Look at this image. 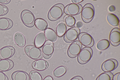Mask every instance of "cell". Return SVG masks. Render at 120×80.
Instances as JSON below:
<instances>
[{"instance_id": "cell-2", "label": "cell", "mask_w": 120, "mask_h": 80, "mask_svg": "<svg viewBox=\"0 0 120 80\" xmlns=\"http://www.w3.org/2000/svg\"><path fill=\"white\" fill-rule=\"evenodd\" d=\"M95 10L93 5L90 3L85 4L82 8L81 16L82 19L85 23L91 22L94 15Z\"/></svg>"}, {"instance_id": "cell-19", "label": "cell", "mask_w": 120, "mask_h": 80, "mask_svg": "<svg viewBox=\"0 0 120 80\" xmlns=\"http://www.w3.org/2000/svg\"><path fill=\"white\" fill-rule=\"evenodd\" d=\"M14 38L15 43L18 46L22 47L25 46L26 43V39L22 33L19 32L16 33Z\"/></svg>"}, {"instance_id": "cell-35", "label": "cell", "mask_w": 120, "mask_h": 80, "mask_svg": "<svg viewBox=\"0 0 120 80\" xmlns=\"http://www.w3.org/2000/svg\"><path fill=\"white\" fill-rule=\"evenodd\" d=\"M76 26L77 27L79 28L82 27L83 26V24L81 22L78 21L77 23Z\"/></svg>"}, {"instance_id": "cell-32", "label": "cell", "mask_w": 120, "mask_h": 80, "mask_svg": "<svg viewBox=\"0 0 120 80\" xmlns=\"http://www.w3.org/2000/svg\"><path fill=\"white\" fill-rule=\"evenodd\" d=\"M70 80H83L82 78L80 76H76L72 78Z\"/></svg>"}, {"instance_id": "cell-7", "label": "cell", "mask_w": 120, "mask_h": 80, "mask_svg": "<svg viewBox=\"0 0 120 80\" xmlns=\"http://www.w3.org/2000/svg\"><path fill=\"white\" fill-rule=\"evenodd\" d=\"M82 48V45L78 40L73 42L70 45L67 50L68 56L71 58L76 57L80 52Z\"/></svg>"}, {"instance_id": "cell-26", "label": "cell", "mask_w": 120, "mask_h": 80, "mask_svg": "<svg viewBox=\"0 0 120 80\" xmlns=\"http://www.w3.org/2000/svg\"><path fill=\"white\" fill-rule=\"evenodd\" d=\"M113 76L111 72H104L99 75L96 80H113Z\"/></svg>"}, {"instance_id": "cell-23", "label": "cell", "mask_w": 120, "mask_h": 80, "mask_svg": "<svg viewBox=\"0 0 120 80\" xmlns=\"http://www.w3.org/2000/svg\"><path fill=\"white\" fill-rule=\"evenodd\" d=\"M67 30V27L65 24L61 22L58 24L56 29V33L59 37H62L64 35Z\"/></svg>"}, {"instance_id": "cell-15", "label": "cell", "mask_w": 120, "mask_h": 80, "mask_svg": "<svg viewBox=\"0 0 120 80\" xmlns=\"http://www.w3.org/2000/svg\"><path fill=\"white\" fill-rule=\"evenodd\" d=\"M13 62L9 59H2L0 60V71L5 72L8 71L13 67Z\"/></svg>"}, {"instance_id": "cell-29", "label": "cell", "mask_w": 120, "mask_h": 80, "mask_svg": "<svg viewBox=\"0 0 120 80\" xmlns=\"http://www.w3.org/2000/svg\"><path fill=\"white\" fill-rule=\"evenodd\" d=\"M8 9L5 5L0 4V16L6 14L8 12Z\"/></svg>"}, {"instance_id": "cell-37", "label": "cell", "mask_w": 120, "mask_h": 80, "mask_svg": "<svg viewBox=\"0 0 120 80\" xmlns=\"http://www.w3.org/2000/svg\"><path fill=\"white\" fill-rule=\"evenodd\" d=\"M43 80H53L51 76H46Z\"/></svg>"}, {"instance_id": "cell-3", "label": "cell", "mask_w": 120, "mask_h": 80, "mask_svg": "<svg viewBox=\"0 0 120 80\" xmlns=\"http://www.w3.org/2000/svg\"><path fill=\"white\" fill-rule=\"evenodd\" d=\"M25 52L27 55L31 59L37 60L41 59L43 57V54L41 50L34 46L28 45L25 48Z\"/></svg>"}, {"instance_id": "cell-10", "label": "cell", "mask_w": 120, "mask_h": 80, "mask_svg": "<svg viewBox=\"0 0 120 80\" xmlns=\"http://www.w3.org/2000/svg\"><path fill=\"white\" fill-rule=\"evenodd\" d=\"M54 45L52 42L47 40L43 46L42 52L43 57L45 59H50L52 56L54 50Z\"/></svg>"}, {"instance_id": "cell-5", "label": "cell", "mask_w": 120, "mask_h": 80, "mask_svg": "<svg viewBox=\"0 0 120 80\" xmlns=\"http://www.w3.org/2000/svg\"><path fill=\"white\" fill-rule=\"evenodd\" d=\"M93 54V51L91 48L84 47L82 49L78 55V61L81 64H84L90 60Z\"/></svg>"}, {"instance_id": "cell-1", "label": "cell", "mask_w": 120, "mask_h": 80, "mask_svg": "<svg viewBox=\"0 0 120 80\" xmlns=\"http://www.w3.org/2000/svg\"><path fill=\"white\" fill-rule=\"evenodd\" d=\"M64 6L62 4L58 3L52 6L48 14V19L51 21H56L62 16L64 13Z\"/></svg>"}, {"instance_id": "cell-4", "label": "cell", "mask_w": 120, "mask_h": 80, "mask_svg": "<svg viewBox=\"0 0 120 80\" xmlns=\"http://www.w3.org/2000/svg\"><path fill=\"white\" fill-rule=\"evenodd\" d=\"M21 18L23 24L28 27H32L35 25V20L33 13L28 10L22 11L21 14Z\"/></svg>"}, {"instance_id": "cell-21", "label": "cell", "mask_w": 120, "mask_h": 80, "mask_svg": "<svg viewBox=\"0 0 120 80\" xmlns=\"http://www.w3.org/2000/svg\"><path fill=\"white\" fill-rule=\"evenodd\" d=\"M35 25L36 28L41 31H45L48 26L46 21L41 18H38L35 20Z\"/></svg>"}, {"instance_id": "cell-11", "label": "cell", "mask_w": 120, "mask_h": 80, "mask_svg": "<svg viewBox=\"0 0 120 80\" xmlns=\"http://www.w3.org/2000/svg\"><path fill=\"white\" fill-rule=\"evenodd\" d=\"M109 40L111 44L114 46H117L120 44V30L115 27L111 31L109 35Z\"/></svg>"}, {"instance_id": "cell-16", "label": "cell", "mask_w": 120, "mask_h": 80, "mask_svg": "<svg viewBox=\"0 0 120 80\" xmlns=\"http://www.w3.org/2000/svg\"><path fill=\"white\" fill-rule=\"evenodd\" d=\"M12 80H30L29 75L22 71H17L13 72L11 76Z\"/></svg>"}, {"instance_id": "cell-17", "label": "cell", "mask_w": 120, "mask_h": 80, "mask_svg": "<svg viewBox=\"0 0 120 80\" xmlns=\"http://www.w3.org/2000/svg\"><path fill=\"white\" fill-rule=\"evenodd\" d=\"M13 25L12 21L7 18H0V30H6L11 28Z\"/></svg>"}, {"instance_id": "cell-8", "label": "cell", "mask_w": 120, "mask_h": 80, "mask_svg": "<svg viewBox=\"0 0 120 80\" xmlns=\"http://www.w3.org/2000/svg\"><path fill=\"white\" fill-rule=\"evenodd\" d=\"M82 8V5L80 4L72 3L64 7V12L68 15L74 16L80 13Z\"/></svg>"}, {"instance_id": "cell-22", "label": "cell", "mask_w": 120, "mask_h": 80, "mask_svg": "<svg viewBox=\"0 0 120 80\" xmlns=\"http://www.w3.org/2000/svg\"><path fill=\"white\" fill-rule=\"evenodd\" d=\"M106 19L109 24L112 26L116 27L119 25V20L117 17L114 14H108L106 16Z\"/></svg>"}, {"instance_id": "cell-31", "label": "cell", "mask_w": 120, "mask_h": 80, "mask_svg": "<svg viewBox=\"0 0 120 80\" xmlns=\"http://www.w3.org/2000/svg\"><path fill=\"white\" fill-rule=\"evenodd\" d=\"M113 80H120V72L116 73L113 75Z\"/></svg>"}, {"instance_id": "cell-18", "label": "cell", "mask_w": 120, "mask_h": 80, "mask_svg": "<svg viewBox=\"0 0 120 80\" xmlns=\"http://www.w3.org/2000/svg\"><path fill=\"white\" fill-rule=\"evenodd\" d=\"M46 38L44 33L41 32L38 34L34 40L35 46L38 48H40L44 45L46 41Z\"/></svg>"}, {"instance_id": "cell-9", "label": "cell", "mask_w": 120, "mask_h": 80, "mask_svg": "<svg viewBox=\"0 0 120 80\" xmlns=\"http://www.w3.org/2000/svg\"><path fill=\"white\" fill-rule=\"evenodd\" d=\"M78 38L79 41L82 45L85 47L91 48L94 44V41L93 38L87 33H80Z\"/></svg>"}, {"instance_id": "cell-28", "label": "cell", "mask_w": 120, "mask_h": 80, "mask_svg": "<svg viewBox=\"0 0 120 80\" xmlns=\"http://www.w3.org/2000/svg\"><path fill=\"white\" fill-rule=\"evenodd\" d=\"M29 76L31 80H43L41 75L36 71H30L29 73Z\"/></svg>"}, {"instance_id": "cell-6", "label": "cell", "mask_w": 120, "mask_h": 80, "mask_svg": "<svg viewBox=\"0 0 120 80\" xmlns=\"http://www.w3.org/2000/svg\"><path fill=\"white\" fill-rule=\"evenodd\" d=\"M79 28L76 27H72L66 31L64 35L63 39L67 43H70L75 41L80 33Z\"/></svg>"}, {"instance_id": "cell-24", "label": "cell", "mask_w": 120, "mask_h": 80, "mask_svg": "<svg viewBox=\"0 0 120 80\" xmlns=\"http://www.w3.org/2000/svg\"><path fill=\"white\" fill-rule=\"evenodd\" d=\"M110 45V42L108 40L103 39L98 41L96 44V46L98 50H103L108 48Z\"/></svg>"}, {"instance_id": "cell-36", "label": "cell", "mask_w": 120, "mask_h": 80, "mask_svg": "<svg viewBox=\"0 0 120 80\" xmlns=\"http://www.w3.org/2000/svg\"><path fill=\"white\" fill-rule=\"evenodd\" d=\"M83 1V0H72L71 2L73 3L78 4Z\"/></svg>"}, {"instance_id": "cell-30", "label": "cell", "mask_w": 120, "mask_h": 80, "mask_svg": "<svg viewBox=\"0 0 120 80\" xmlns=\"http://www.w3.org/2000/svg\"><path fill=\"white\" fill-rule=\"evenodd\" d=\"M0 80H8L6 75L3 72L0 71Z\"/></svg>"}, {"instance_id": "cell-33", "label": "cell", "mask_w": 120, "mask_h": 80, "mask_svg": "<svg viewBox=\"0 0 120 80\" xmlns=\"http://www.w3.org/2000/svg\"><path fill=\"white\" fill-rule=\"evenodd\" d=\"M10 0H0V3L3 4H7L10 3Z\"/></svg>"}, {"instance_id": "cell-12", "label": "cell", "mask_w": 120, "mask_h": 80, "mask_svg": "<svg viewBox=\"0 0 120 80\" xmlns=\"http://www.w3.org/2000/svg\"><path fill=\"white\" fill-rule=\"evenodd\" d=\"M118 63L116 60L110 59L105 61L102 64L101 69L105 72H111L117 67Z\"/></svg>"}, {"instance_id": "cell-25", "label": "cell", "mask_w": 120, "mask_h": 80, "mask_svg": "<svg viewBox=\"0 0 120 80\" xmlns=\"http://www.w3.org/2000/svg\"><path fill=\"white\" fill-rule=\"evenodd\" d=\"M67 69L64 66H59L54 69L53 72L54 76L56 77H60L64 75L66 73Z\"/></svg>"}, {"instance_id": "cell-20", "label": "cell", "mask_w": 120, "mask_h": 80, "mask_svg": "<svg viewBox=\"0 0 120 80\" xmlns=\"http://www.w3.org/2000/svg\"><path fill=\"white\" fill-rule=\"evenodd\" d=\"M44 34L48 40L52 42H55L57 38L56 33L52 29L48 28L44 31Z\"/></svg>"}, {"instance_id": "cell-14", "label": "cell", "mask_w": 120, "mask_h": 80, "mask_svg": "<svg viewBox=\"0 0 120 80\" xmlns=\"http://www.w3.org/2000/svg\"><path fill=\"white\" fill-rule=\"evenodd\" d=\"M48 62L46 60L39 59L34 61L32 64L33 69L38 71H43L47 69L49 67Z\"/></svg>"}, {"instance_id": "cell-27", "label": "cell", "mask_w": 120, "mask_h": 80, "mask_svg": "<svg viewBox=\"0 0 120 80\" xmlns=\"http://www.w3.org/2000/svg\"><path fill=\"white\" fill-rule=\"evenodd\" d=\"M66 25L70 27H72L75 25L76 22L75 18L73 16L66 15L64 18Z\"/></svg>"}, {"instance_id": "cell-34", "label": "cell", "mask_w": 120, "mask_h": 80, "mask_svg": "<svg viewBox=\"0 0 120 80\" xmlns=\"http://www.w3.org/2000/svg\"><path fill=\"white\" fill-rule=\"evenodd\" d=\"M109 10L110 12H113L115 11V8L114 6L111 5L109 7Z\"/></svg>"}, {"instance_id": "cell-13", "label": "cell", "mask_w": 120, "mask_h": 80, "mask_svg": "<svg viewBox=\"0 0 120 80\" xmlns=\"http://www.w3.org/2000/svg\"><path fill=\"white\" fill-rule=\"evenodd\" d=\"M15 50L12 46H4L0 49V59H8L15 54Z\"/></svg>"}]
</instances>
